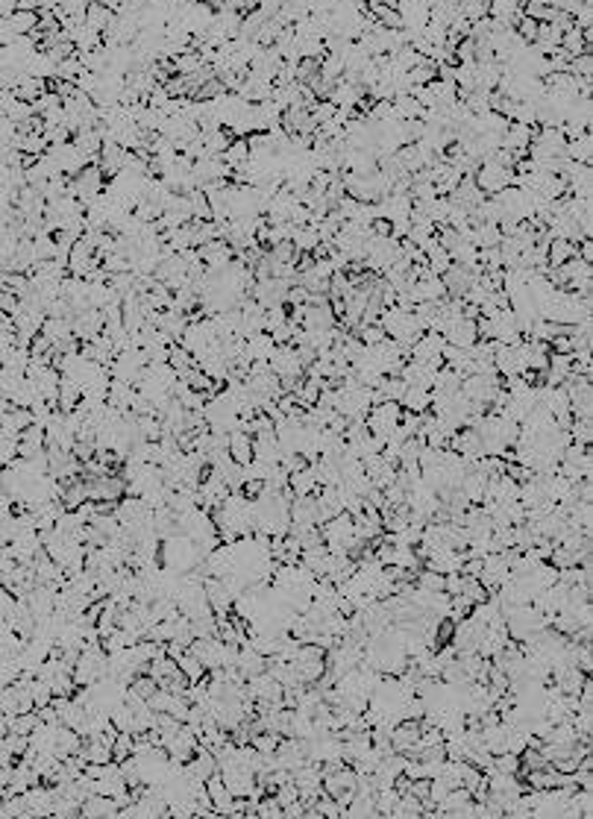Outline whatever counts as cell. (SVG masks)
Wrapping results in <instances>:
<instances>
[{"label": "cell", "instance_id": "cell-36", "mask_svg": "<svg viewBox=\"0 0 593 819\" xmlns=\"http://www.w3.org/2000/svg\"><path fill=\"white\" fill-rule=\"evenodd\" d=\"M288 323V306H273L265 311V332H273V329H280Z\"/></svg>", "mask_w": 593, "mask_h": 819}, {"label": "cell", "instance_id": "cell-9", "mask_svg": "<svg viewBox=\"0 0 593 819\" xmlns=\"http://www.w3.org/2000/svg\"><path fill=\"white\" fill-rule=\"evenodd\" d=\"M117 811V802L112 796H100V793H94V796H88L86 802H83V819H112Z\"/></svg>", "mask_w": 593, "mask_h": 819}, {"label": "cell", "instance_id": "cell-1", "mask_svg": "<svg viewBox=\"0 0 593 819\" xmlns=\"http://www.w3.org/2000/svg\"><path fill=\"white\" fill-rule=\"evenodd\" d=\"M511 177H514V168H502L493 159H485L473 180H476V185L482 188L485 197H493V194H500L502 188L511 185Z\"/></svg>", "mask_w": 593, "mask_h": 819}, {"label": "cell", "instance_id": "cell-14", "mask_svg": "<svg viewBox=\"0 0 593 819\" xmlns=\"http://www.w3.org/2000/svg\"><path fill=\"white\" fill-rule=\"evenodd\" d=\"M229 455L238 461L241 467L244 464H250L253 458H255V453H253V435H247V432H229Z\"/></svg>", "mask_w": 593, "mask_h": 819}, {"label": "cell", "instance_id": "cell-32", "mask_svg": "<svg viewBox=\"0 0 593 819\" xmlns=\"http://www.w3.org/2000/svg\"><path fill=\"white\" fill-rule=\"evenodd\" d=\"M83 71H86V65L80 62V56H71V59L59 62V68H56V76H59V80L76 83V80H80V74H83Z\"/></svg>", "mask_w": 593, "mask_h": 819}, {"label": "cell", "instance_id": "cell-38", "mask_svg": "<svg viewBox=\"0 0 593 819\" xmlns=\"http://www.w3.org/2000/svg\"><path fill=\"white\" fill-rule=\"evenodd\" d=\"M129 690H132L135 696H142V699H150L156 690H159V685H156L153 675H135V681L129 685Z\"/></svg>", "mask_w": 593, "mask_h": 819}, {"label": "cell", "instance_id": "cell-30", "mask_svg": "<svg viewBox=\"0 0 593 819\" xmlns=\"http://www.w3.org/2000/svg\"><path fill=\"white\" fill-rule=\"evenodd\" d=\"M294 247L300 250V252H314V247L321 244V236H318V229L314 226H303V229H296L294 232Z\"/></svg>", "mask_w": 593, "mask_h": 819}, {"label": "cell", "instance_id": "cell-40", "mask_svg": "<svg viewBox=\"0 0 593 819\" xmlns=\"http://www.w3.org/2000/svg\"><path fill=\"white\" fill-rule=\"evenodd\" d=\"M570 438L576 441V443H585V446H590V438H593L590 420H576V417H572V426H570Z\"/></svg>", "mask_w": 593, "mask_h": 819}, {"label": "cell", "instance_id": "cell-15", "mask_svg": "<svg viewBox=\"0 0 593 819\" xmlns=\"http://www.w3.org/2000/svg\"><path fill=\"white\" fill-rule=\"evenodd\" d=\"M291 523H314L318 525V496H296L291 502Z\"/></svg>", "mask_w": 593, "mask_h": 819}, {"label": "cell", "instance_id": "cell-4", "mask_svg": "<svg viewBox=\"0 0 593 819\" xmlns=\"http://www.w3.org/2000/svg\"><path fill=\"white\" fill-rule=\"evenodd\" d=\"M397 12H400L403 30H423L432 18L429 0H397Z\"/></svg>", "mask_w": 593, "mask_h": 819}, {"label": "cell", "instance_id": "cell-48", "mask_svg": "<svg viewBox=\"0 0 593 819\" xmlns=\"http://www.w3.org/2000/svg\"><path fill=\"white\" fill-rule=\"evenodd\" d=\"M0 9H4V18L18 12V0H0Z\"/></svg>", "mask_w": 593, "mask_h": 819}, {"label": "cell", "instance_id": "cell-39", "mask_svg": "<svg viewBox=\"0 0 593 819\" xmlns=\"http://www.w3.org/2000/svg\"><path fill=\"white\" fill-rule=\"evenodd\" d=\"M335 109H338V106H335L332 100H318V103H314L309 112H311L314 124L321 127V124H326V121H332V118H335Z\"/></svg>", "mask_w": 593, "mask_h": 819}, {"label": "cell", "instance_id": "cell-3", "mask_svg": "<svg viewBox=\"0 0 593 819\" xmlns=\"http://www.w3.org/2000/svg\"><path fill=\"white\" fill-rule=\"evenodd\" d=\"M106 329V315L100 308H86L74 318V335L80 341H94L97 335H103Z\"/></svg>", "mask_w": 593, "mask_h": 819}, {"label": "cell", "instance_id": "cell-22", "mask_svg": "<svg viewBox=\"0 0 593 819\" xmlns=\"http://www.w3.org/2000/svg\"><path fill=\"white\" fill-rule=\"evenodd\" d=\"M224 162H226L232 170L244 168V165L250 162V144H247V139H232V144H229L226 153H224Z\"/></svg>", "mask_w": 593, "mask_h": 819}, {"label": "cell", "instance_id": "cell-28", "mask_svg": "<svg viewBox=\"0 0 593 819\" xmlns=\"http://www.w3.org/2000/svg\"><path fill=\"white\" fill-rule=\"evenodd\" d=\"M173 68H176V74H180V76H191V74H197V71L203 68V59H200V53L188 47L185 53H180V56L173 59Z\"/></svg>", "mask_w": 593, "mask_h": 819}, {"label": "cell", "instance_id": "cell-13", "mask_svg": "<svg viewBox=\"0 0 593 819\" xmlns=\"http://www.w3.org/2000/svg\"><path fill=\"white\" fill-rule=\"evenodd\" d=\"M244 341H247V359L250 361H270L273 353H276V344H273V338L267 332H255V335H250Z\"/></svg>", "mask_w": 593, "mask_h": 819}, {"label": "cell", "instance_id": "cell-43", "mask_svg": "<svg viewBox=\"0 0 593 819\" xmlns=\"http://www.w3.org/2000/svg\"><path fill=\"white\" fill-rule=\"evenodd\" d=\"M173 100V97L168 94V88L165 86H156L153 91H150V97H147V106L150 109H159V112H165V106Z\"/></svg>", "mask_w": 593, "mask_h": 819}, {"label": "cell", "instance_id": "cell-24", "mask_svg": "<svg viewBox=\"0 0 593 819\" xmlns=\"http://www.w3.org/2000/svg\"><path fill=\"white\" fill-rule=\"evenodd\" d=\"M112 18H115V12L106 9L100 0H94V4L88 6V12H86V24H88L91 30H97V33H106V27L112 24Z\"/></svg>", "mask_w": 593, "mask_h": 819}, {"label": "cell", "instance_id": "cell-5", "mask_svg": "<svg viewBox=\"0 0 593 819\" xmlns=\"http://www.w3.org/2000/svg\"><path fill=\"white\" fill-rule=\"evenodd\" d=\"M221 778H224V784L229 787V793L235 798H250V793L255 790V772H250L247 767L221 769Z\"/></svg>", "mask_w": 593, "mask_h": 819}, {"label": "cell", "instance_id": "cell-31", "mask_svg": "<svg viewBox=\"0 0 593 819\" xmlns=\"http://www.w3.org/2000/svg\"><path fill=\"white\" fill-rule=\"evenodd\" d=\"M9 723H12V734H33L38 726H42V716H38V711H33V714H18V716H9Z\"/></svg>", "mask_w": 593, "mask_h": 819}, {"label": "cell", "instance_id": "cell-8", "mask_svg": "<svg viewBox=\"0 0 593 819\" xmlns=\"http://www.w3.org/2000/svg\"><path fill=\"white\" fill-rule=\"evenodd\" d=\"M444 338H447V344H452V347H461V349H470L473 344L479 341V332H476V320H467V318H461L459 323H452L447 332H444Z\"/></svg>", "mask_w": 593, "mask_h": 819}, {"label": "cell", "instance_id": "cell-37", "mask_svg": "<svg viewBox=\"0 0 593 819\" xmlns=\"http://www.w3.org/2000/svg\"><path fill=\"white\" fill-rule=\"evenodd\" d=\"M273 798H276V802H280V808L285 811V808H291V805H296V802H300V790H296V784L291 782V784H282V787H276Z\"/></svg>", "mask_w": 593, "mask_h": 819}, {"label": "cell", "instance_id": "cell-6", "mask_svg": "<svg viewBox=\"0 0 593 819\" xmlns=\"http://www.w3.org/2000/svg\"><path fill=\"white\" fill-rule=\"evenodd\" d=\"M200 250V259H203V265L209 267V270H224L232 259H235V250L224 241V238H217V241H209V244H203V247H197Z\"/></svg>", "mask_w": 593, "mask_h": 819}, {"label": "cell", "instance_id": "cell-12", "mask_svg": "<svg viewBox=\"0 0 593 819\" xmlns=\"http://www.w3.org/2000/svg\"><path fill=\"white\" fill-rule=\"evenodd\" d=\"M83 402V385L71 379V376H62V385H59V412H76Z\"/></svg>", "mask_w": 593, "mask_h": 819}, {"label": "cell", "instance_id": "cell-16", "mask_svg": "<svg viewBox=\"0 0 593 819\" xmlns=\"http://www.w3.org/2000/svg\"><path fill=\"white\" fill-rule=\"evenodd\" d=\"M400 405L405 408V412L426 414L429 408H432V391H429V388H408L405 397L400 400Z\"/></svg>", "mask_w": 593, "mask_h": 819}, {"label": "cell", "instance_id": "cell-7", "mask_svg": "<svg viewBox=\"0 0 593 819\" xmlns=\"http://www.w3.org/2000/svg\"><path fill=\"white\" fill-rule=\"evenodd\" d=\"M444 347H447V338L441 332H426L418 344L411 347V359H418V361L444 359Z\"/></svg>", "mask_w": 593, "mask_h": 819}, {"label": "cell", "instance_id": "cell-23", "mask_svg": "<svg viewBox=\"0 0 593 819\" xmlns=\"http://www.w3.org/2000/svg\"><path fill=\"white\" fill-rule=\"evenodd\" d=\"M561 50L570 56H582V53H590V45L585 42V35H582V30L579 27H570L564 35H561Z\"/></svg>", "mask_w": 593, "mask_h": 819}, {"label": "cell", "instance_id": "cell-20", "mask_svg": "<svg viewBox=\"0 0 593 819\" xmlns=\"http://www.w3.org/2000/svg\"><path fill=\"white\" fill-rule=\"evenodd\" d=\"M502 241V232L497 223H479L473 226V247L482 250V247H500Z\"/></svg>", "mask_w": 593, "mask_h": 819}, {"label": "cell", "instance_id": "cell-46", "mask_svg": "<svg viewBox=\"0 0 593 819\" xmlns=\"http://www.w3.org/2000/svg\"><path fill=\"white\" fill-rule=\"evenodd\" d=\"M505 476H508V479H514L517 484H523V482H529V479L535 476V473H531L529 467H523V464H505Z\"/></svg>", "mask_w": 593, "mask_h": 819}, {"label": "cell", "instance_id": "cell-26", "mask_svg": "<svg viewBox=\"0 0 593 819\" xmlns=\"http://www.w3.org/2000/svg\"><path fill=\"white\" fill-rule=\"evenodd\" d=\"M590 153H593V139H590V129L582 135V139H576V141H567V159H572V162L590 165Z\"/></svg>", "mask_w": 593, "mask_h": 819}, {"label": "cell", "instance_id": "cell-11", "mask_svg": "<svg viewBox=\"0 0 593 819\" xmlns=\"http://www.w3.org/2000/svg\"><path fill=\"white\" fill-rule=\"evenodd\" d=\"M238 673H241L247 681L255 678V675H262V673H267V658L259 655V652H255L250 643H247V646H241V652H238Z\"/></svg>", "mask_w": 593, "mask_h": 819}, {"label": "cell", "instance_id": "cell-47", "mask_svg": "<svg viewBox=\"0 0 593 819\" xmlns=\"http://www.w3.org/2000/svg\"><path fill=\"white\" fill-rule=\"evenodd\" d=\"M285 303H291V306H306V303H309V288H306V285H291Z\"/></svg>", "mask_w": 593, "mask_h": 819}, {"label": "cell", "instance_id": "cell-2", "mask_svg": "<svg viewBox=\"0 0 593 819\" xmlns=\"http://www.w3.org/2000/svg\"><path fill=\"white\" fill-rule=\"evenodd\" d=\"M270 370L280 379H288V376H306V367L300 361V356H296V347H276V353L270 359Z\"/></svg>", "mask_w": 593, "mask_h": 819}, {"label": "cell", "instance_id": "cell-29", "mask_svg": "<svg viewBox=\"0 0 593 819\" xmlns=\"http://www.w3.org/2000/svg\"><path fill=\"white\" fill-rule=\"evenodd\" d=\"M376 388L382 391L385 400H393V402H400V400L405 397V391H408V385H405L400 376H382V382H379Z\"/></svg>", "mask_w": 593, "mask_h": 819}, {"label": "cell", "instance_id": "cell-34", "mask_svg": "<svg viewBox=\"0 0 593 819\" xmlns=\"http://www.w3.org/2000/svg\"><path fill=\"white\" fill-rule=\"evenodd\" d=\"M493 769L505 772V775H517L520 772V755H511V752L493 755Z\"/></svg>", "mask_w": 593, "mask_h": 819}, {"label": "cell", "instance_id": "cell-27", "mask_svg": "<svg viewBox=\"0 0 593 819\" xmlns=\"http://www.w3.org/2000/svg\"><path fill=\"white\" fill-rule=\"evenodd\" d=\"M176 670H180V664H176V661H173L171 655H162V658L150 661V670H147V675H153V678H156V685L162 687V685H165V681H168V678H171Z\"/></svg>", "mask_w": 593, "mask_h": 819}, {"label": "cell", "instance_id": "cell-21", "mask_svg": "<svg viewBox=\"0 0 593 819\" xmlns=\"http://www.w3.org/2000/svg\"><path fill=\"white\" fill-rule=\"evenodd\" d=\"M576 244H570V241H561V238H555L549 244V250H546V262H549V267H561L564 262H570V259H576Z\"/></svg>", "mask_w": 593, "mask_h": 819}, {"label": "cell", "instance_id": "cell-10", "mask_svg": "<svg viewBox=\"0 0 593 819\" xmlns=\"http://www.w3.org/2000/svg\"><path fill=\"white\" fill-rule=\"evenodd\" d=\"M206 790H209V796H212V805H214V813H221V816H229V808H232V802H235V796L229 793V787L224 784V778H221V772L217 775H212L209 782H206Z\"/></svg>", "mask_w": 593, "mask_h": 819}, {"label": "cell", "instance_id": "cell-19", "mask_svg": "<svg viewBox=\"0 0 593 819\" xmlns=\"http://www.w3.org/2000/svg\"><path fill=\"white\" fill-rule=\"evenodd\" d=\"M176 664H180V673L191 681V685H194V681H203L209 675V670L203 667V661L197 658L194 652H183L180 658H176Z\"/></svg>", "mask_w": 593, "mask_h": 819}, {"label": "cell", "instance_id": "cell-35", "mask_svg": "<svg viewBox=\"0 0 593 819\" xmlns=\"http://www.w3.org/2000/svg\"><path fill=\"white\" fill-rule=\"evenodd\" d=\"M4 118H9L12 124H24V121H30V118H35V106L33 103H27V100H18L9 112H4Z\"/></svg>", "mask_w": 593, "mask_h": 819}, {"label": "cell", "instance_id": "cell-41", "mask_svg": "<svg viewBox=\"0 0 593 819\" xmlns=\"http://www.w3.org/2000/svg\"><path fill=\"white\" fill-rule=\"evenodd\" d=\"M590 71H593V56L590 53L572 56V59H570V74L572 76H590Z\"/></svg>", "mask_w": 593, "mask_h": 819}, {"label": "cell", "instance_id": "cell-17", "mask_svg": "<svg viewBox=\"0 0 593 819\" xmlns=\"http://www.w3.org/2000/svg\"><path fill=\"white\" fill-rule=\"evenodd\" d=\"M83 757H86V764H112V746L109 743H103L100 737H88L86 740V746H83V752H80Z\"/></svg>", "mask_w": 593, "mask_h": 819}, {"label": "cell", "instance_id": "cell-44", "mask_svg": "<svg viewBox=\"0 0 593 819\" xmlns=\"http://www.w3.org/2000/svg\"><path fill=\"white\" fill-rule=\"evenodd\" d=\"M0 308H4V315H12V318H15L18 311H21V297L12 294L9 288H4V294H0Z\"/></svg>", "mask_w": 593, "mask_h": 819}, {"label": "cell", "instance_id": "cell-33", "mask_svg": "<svg viewBox=\"0 0 593 819\" xmlns=\"http://www.w3.org/2000/svg\"><path fill=\"white\" fill-rule=\"evenodd\" d=\"M132 749H135V737H132V734H117V740L112 743L115 764H124V760H129V757H132Z\"/></svg>", "mask_w": 593, "mask_h": 819}, {"label": "cell", "instance_id": "cell-18", "mask_svg": "<svg viewBox=\"0 0 593 819\" xmlns=\"http://www.w3.org/2000/svg\"><path fill=\"white\" fill-rule=\"evenodd\" d=\"M288 484L294 487V494H296V496H311V494H318V491H321V484H318V476H314V470H311V464L306 467V470H296V473H291Z\"/></svg>", "mask_w": 593, "mask_h": 819}, {"label": "cell", "instance_id": "cell-45", "mask_svg": "<svg viewBox=\"0 0 593 819\" xmlns=\"http://www.w3.org/2000/svg\"><path fill=\"white\" fill-rule=\"evenodd\" d=\"M517 35H520V38H526L529 45L535 42V38H538V21H535V18L523 15V18H520V24H517Z\"/></svg>", "mask_w": 593, "mask_h": 819}, {"label": "cell", "instance_id": "cell-25", "mask_svg": "<svg viewBox=\"0 0 593 819\" xmlns=\"http://www.w3.org/2000/svg\"><path fill=\"white\" fill-rule=\"evenodd\" d=\"M200 139L206 144V153L209 156H224L226 147L232 144V135L229 129H214V132H200Z\"/></svg>", "mask_w": 593, "mask_h": 819}, {"label": "cell", "instance_id": "cell-42", "mask_svg": "<svg viewBox=\"0 0 593 819\" xmlns=\"http://www.w3.org/2000/svg\"><path fill=\"white\" fill-rule=\"evenodd\" d=\"M456 59H459V65H473V62H476V42H473V38H464V42L456 47Z\"/></svg>", "mask_w": 593, "mask_h": 819}]
</instances>
